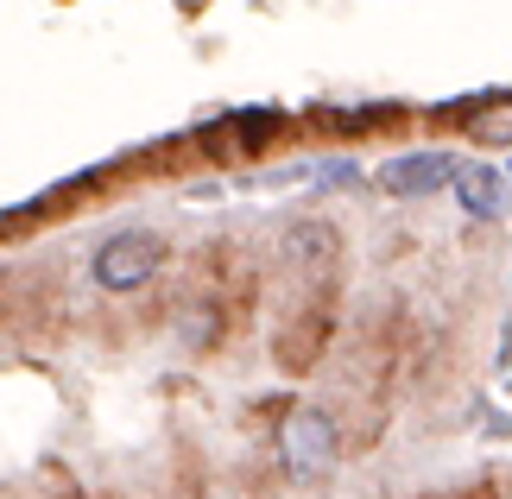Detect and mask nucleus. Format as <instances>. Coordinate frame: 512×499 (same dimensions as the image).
<instances>
[{
    "label": "nucleus",
    "mask_w": 512,
    "mask_h": 499,
    "mask_svg": "<svg viewBox=\"0 0 512 499\" xmlns=\"http://www.w3.org/2000/svg\"><path fill=\"white\" fill-rule=\"evenodd\" d=\"M506 184L512 177H500L494 165H456V203L468 215H481V222H494L506 209Z\"/></svg>",
    "instance_id": "nucleus-4"
},
{
    "label": "nucleus",
    "mask_w": 512,
    "mask_h": 499,
    "mask_svg": "<svg viewBox=\"0 0 512 499\" xmlns=\"http://www.w3.org/2000/svg\"><path fill=\"white\" fill-rule=\"evenodd\" d=\"M159 266H165L159 234H114V241H102V253H95V285L102 291H140Z\"/></svg>",
    "instance_id": "nucleus-2"
},
{
    "label": "nucleus",
    "mask_w": 512,
    "mask_h": 499,
    "mask_svg": "<svg viewBox=\"0 0 512 499\" xmlns=\"http://www.w3.org/2000/svg\"><path fill=\"white\" fill-rule=\"evenodd\" d=\"M468 133H475V139H494V146H512V102L481 108L475 121H468Z\"/></svg>",
    "instance_id": "nucleus-5"
},
{
    "label": "nucleus",
    "mask_w": 512,
    "mask_h": 499,
    "mask_svg": "<svg viewBox=\"0 0 512 499\" xmlns=\"http://www.w3.org/2000/svg\"><path fill=\"white\" fill-rule=\"evenodd\" d=\"M443 184H456V158L449 152H399V158L380 165V190L386 196H430Z\"/></svg>",
    "instance_id": "nucleus-3"
},
{
    "label": "nucleus",
    "mask_w": 512,
    "mask_h": 499,
    "mask_svg": "<svg viewBox=\"0 0 512 499\" xmlns=\"http://www.w3.org/2000/svg\"><path fill=\"white\" fill-rule=\"evenodd\" d=\"M336 449H342V436L317 405H298L279 424V462H285L291 481H323V474L336 468Z\"/></svg>",
    "instance_id": "nucleus-1"
}]
</instances>
